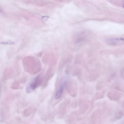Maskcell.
<instances>
[{"mask_svg": "<svg viewBox=\"0 0 124 124\" xmlns=\"http://www.w3.org/2000/svg\"><path fill=\"white\" fill-rule=\"evenodd\" d=\"M42 79L40 75L35 78L27 85L26 88L27 93H29L33 91L42 84Z\"/></svg>", "mask_w": 124, "mask_h": 124, "instance_id": "1", "label": "cell"}, {"mask_svg": "<svg viewBox=\"0 0 124 124\" xmlns=\"http://www.w3.org/2000/svg\"><path fill=\"white\" fill-rule=\"evenodd\" d=\"M107 43L111 46H117L124 44V38H116L110 39H107Z\"/></svg>", "mask_w": 124, "mask_h": 124, "instance_id": "2", "label": "cell"}, {"mask_svg": "<svg viewBox=\"0 0 124 124\" xmlns=\"http://www.w3.org/2000/svg\"><path fill=\"white\" fill-rule=\"evenodd\" d=\"M123 116V113L120 111L116 113L113 116L111 120L112 122L115 121L122 117Z\"/></svg>", "mask_w": 124, "mask_h": 124, "instance_id": "3", "label": "cell"}, {"mask_svg": "<svg viewBox=\"0 0 124 124\" xmlns=\"http://www.w3.org/2000/svg\"><path fill=\"white\" fill-rule=\"evenodd\" d=\"M63 90V87L62 86L55 95V97L56 99H58L61 97L62 94Z\"/></svg>", "mask_w": 124, "mask_h": 124, "instance_id": "4", "label": "cell"}, {"mask_svg": "<svg viewBox=\"0 0 124 124\" xmlns=\"http://www.w3.org/2000/svg\"><path fill=\"white\" fill-rule=\"evenodd\" d=\"M123 8H124V2L123 4Z\"/></svg>", "mask_w": 124, "mask_h": 124, "instance_id": "5", "label": "cell"}]
</instances>
